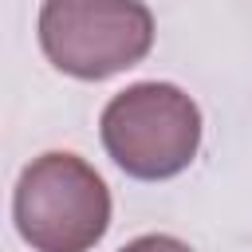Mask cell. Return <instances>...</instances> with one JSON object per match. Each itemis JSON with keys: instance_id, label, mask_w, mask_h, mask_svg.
<instances>
[{"instance_id": "277c9868", "label": "cell", "mask_w": 252, "mask_h": 252, "mask_svg": "<svg viewBox=\"0 0 252 252\" xmlns=\"http://www.w3.org/2000/svg\"><path fill=\"white\" fill-rule=\"evenodd\" d=\"M118 252H193L185 240H177V236H165V232H150V236H138V240H130L126 248H118Z\"/></svg>"}, {"instance_id": "3957f363", "label": "cell", "mask_w": 252, "mask_h": 252, "mask_svg": "<svg viewBox=\"0 0 252 252\" xmlns=\"http://www.w3.org/2000/svg\"><path fill=\"white\" fill-rule=\"evenodd\" d=\"M39 47L55 71L98 83L150 55L154 16L142 0H43Z\"/></svg>"}, {"instance_id": "6da1fadb", "label": "cell", "mask_w": 252, "mask_h": 252, "mask_svg": "<svg viewBox=\"0 0 252 252\" xmlns=\"http://www.w3.org/2000/svg\"><path fill=\"white\" fill-rule=\"evenodd\" d=\"M12 220L32 252H91L110 228V189L79 154L51 150L20 169Z\"/></svg>"}, {"instance_id": "7a4b0ae2", "label": "cell", "mask_w": 252, "mask_h": 252, "mask_svg": "<svg viewBox=\"0 0 252 252\" xmlns=\"http://www.w3.org/2000/svg\"><path fill=\"white\" fill-rule=\"evenodd\" d=\"M110 161L138 181H165L189 169L201 150V110L173 83H134L98 118Z\"/></svg>"}]
</instances>
